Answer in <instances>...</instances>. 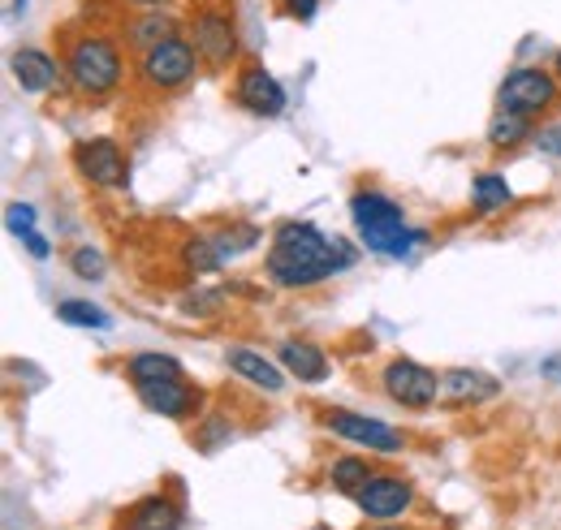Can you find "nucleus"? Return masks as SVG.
<instances>
[{
    "instance_id": "1",
    "label": "nucleus",
    "mask_w": 561,
    "mask_h": 530,
    "mask_svg": "<svg viewBox=\"0 0 561 530\" xmlns=\"http://www.w3.org/2000/svg\"><path fill=\"white\" fill-rule=\"evenodd\" d=\"M351 264H354V251L342 238H329V233H320L307 220H285L277 233H273L264 272H268V280L280 285V289H311V285L346 272Z\"/></svg>"
},
{
    "instance_id": "2",
    "label": "nucleus",
    "mask_w": 561,
    "mask_h": 530,
    "mask_svg": "<svg viewBox=\"0 0 561 530\" xmlns=\"http://www.w3.org/2000/svg\"><path fill=\"white\" fill-rule=\"evenodd\" d=\"M351 220L354 229H358V238H363V246L376 251V255H398L402 260L415 242H427L423 233L407 229L402 207L389 195H380V191H358L351 199Z\"/></svg>"
},
{
    "instance_id": "3",
    "label": "nucleus",
    "mask_w": 561,
    "mask_h": 530,
    "mask_svg": "<svg viewBox=\"0 0 561 530\" xmlns=\"http://www.w3.org/2000/svg\"><path fill=\"white\" fill-rule=\"evenodd\" d=\"M122 53L108 35H82L70 44V57H66V73L82 95H108L117 91L122 82Z\"/></svg>"
},
{
    "instance_id": "4",
    "label": "nucleus",
    "mask_w": 561,
    "mask_h": 530,
    "mask_svg": "<svg viewBox=\"0 0 561 530\" xmlns=\"http://www.w3.org/2000/svg\"><path fill=\"white\" fill-rule=\"evenodd\" d=\"M558 104V78L540 66H518L505 73L501 91H496V108H510V113H545Z\"/></svg>"
},
{
    "instance_id": "5",
    "label": "nucleus",
    "mask_w": 561,
    "mask_h": 530,
    "mask_svg": "<svg viewBox=\"0 0 561 530\" xmlns=\"http://www.w3.org/2000/svg\"><path fill=\"white\" fill-rule=\"evenodd\" d=\"M380 384H385L389 401H398V405H407V410H427L432 401L440 398V376L427 371L415 358H393V362L380 371Z\"/></svg>"
},
{
    "instance_id": "6",
    "label": "nucleus",
    "mask_w": 561,
    "mask_h": 530,
    "mask_svg": "<svg viewBox=\"0 0 561 530\" xmlns=\"http://www.w3.org/2000/svg\"><path fill=\"white\" fill-rule=\"evenodd\" d=\"M195 61H199L195 44L173 35V39H164V44H156V48L142 53L139 73L147 87H156V91H173V87H182V82L195 73Z\"/></svg>"
},
{
    "instance_id": "7",
    "label": "nucleus",
    "mask_w": 561,
    "mask_h": 530,
    "mask_svg": "<svg viewBox=\"0 0 561 530\" xmlns=\"http://www.w3.org/2000/svg\"><path fill=\"white\" fill-rule=\"evenodd\" d=\"M73 169L100 186V191H113V186H126V173H130V160L126 151L117 147V138H82L73 147Z\"/></svg>"
},
{
    "instance_id": "8",
    "label": "nucleus",
    "mask_w": 561,
    "mask_h": 530,
    "mask_svg": "<svg viewBox=\"0 0 561 530\" xmlns=\"http://www.w3.org/2000/svg\"><path fill=\"white\" fill-rule=\"evenodd\" d=\"M324 427L351 445H363L371 453H402L407 449V436L380 418H367V414H354V410H329L324 414Z\"/></svg>"
},
{
    "instance_id": "9",
    "label": "nucleus",
    "mask_w": 561,
    "mask_h": 530,
    "mask_svg": "<svg viewBox=\"0 0 561 530\" xmlns=\"http://www.w3.org/2000/svg\"><path fill=\"white\" fill-rule=\"evenodd\" d=\"M191 44H195L199 61H208L211 69H225L238 57L233 13H225V9H199L195 22H191Z\"/></svg>"
},
{
    "instance_id": "10",
    "label": "nucleus",
    "mask_w": 561,
    "mask_h": 530,
    "mask_svg": "<svg viewBox=\"0 0 561 530\" xmlns=\"http://www.w3.org/2000/svg\"><path fill=\"white\" fill-rule=\"evenodd\" d=\"M354 500H358L363 518H371V522H393V518H402V514L411 509L415 492H411V483H407L402 474H371Z\"/></svg>"
},
{
    "instance_id": "11",
    "label": "nucleus",
    "mask_w": 561,
    "mask_h": 530,
    "mask_svg": "<svg viewBox=\"0 0 561 530\" xmlns=\"http://www.w3.org/2000/svg\"><path fill=\"white\" fill-rule=\"evenodd\" d=\"M139 401L151 410V414H164V418H195L199 414V389H191L186 380H151V384H135Z\"/></svg>"
},
{
    "instance_id": "12",
    "label": "nucleus",
    "mask_w": 561,
    "mask_h": 530,
    "mask_svg": "<svg viewBox=\"0 0 561 530\" xmlns=\"http://www.w3.org/2000/svg\"><path fill=\"white\" fill-rule=\"evenodd\" d=\"M238 104L251 108L255 117H277L285 108V91H280V82L268 69L251 61V66L238 69Z\"/></svg>"
},
{
    "instance_id": "13",
    "label": "nucleus",
    "mask_w": 561,
    "mask_h": 530,
    "mask_svg": "<svg viewBox=\"0 0 561 530\" xmlns=\"http://www.w3.org/2000/svg\"><path fill=\"white\" fill-rule=\"evenodd\" d=\"M277 358H280V367H285L294 380H302V384L329 380V358H324V349L311 345V341H285L277 349Z\"/></svg>"
},
{
    "instance_id": "14",
    "label": "nucleus",
    "mask_w": 561,
    "mask_h": 530,
    "mask_svg": "<svg viewBox=\"0 0 561 530\" xmlns=\"http://www.w3.org/2000/svg\"><path fill=\"white\" fill-rule=\"evenodd\" d=\"M501 393V384L484 371H445L440 376V401L445 405H476Z\"/></svg>"
},
{
    "instance_id": "15",
    "label": "nucleus",
    "mask_w": 561,
    "mask_h": 530,
    "mask_svg": "<svg viewBox=\"0 0 561 530\" xmlns=\"http://www.w3.org/2000/svg\"><path fill=\"white\" fill-rule=\"evenodd\" d=\"M122 530H182V509L169 496H142L122 514Z\"/></svg>"
},
{
    "instance_id": "16",
    "label": "nucleus",
    "mask_w": 561,
    "mask_h": 530,
    "mask_svg": "<svg viewBox=\"0 0 561 530\" xmlns=\"http://www.w3.org/2000/svg\"><path fill=\"white\" fill-rule=\"evenodd\" d=\"M13 78H18V87L22 91H31V95H39V91H53L57 87V78H61V69L57 61L48 57V53H39V48H22V53H13Z\"/></svg>"
},
{
    "instance_id": "17",
    "label": "nucleus",
    "mask_w": 561,
    "mask_h": 530,
    "mask_svg": "<svg viewBox=\"0 0 561 530\" xmlns=\"http://www.w3.org/2000/svg\"><path fill=\"white\" fill-rule=\"evenodd\" d=\"M225 362L247 380V384H255V389H264V393H280L285 389V376H280L277 362H268L264 354H251V349H229L225 354Z\"/></svg>"
},
{
    "instance_id": "18",
    "label": "nucleus",
    "mask_w": 561,
    "mask_h": 530,
    "mask_svg": "<svg viewBox=\"0 0 561 530\" xmlns=\"http://www.w3.org/2000/svg\"><path fill=\"white\" fill-rule=\"evenodd\" d=\"M126 376L130 384H151V380H186L182 376V362L169 358V354H135L126 362Z\"/></svg>"
},
{
    "instance_id": "19",
    "label": "nucleus",
    "mask_w": 561,
    "mask_h": 530,
    "mask_svg": "<svg viewBox=\"0 0 561 530\" xmlns=\"http://www.w3.org/2000/svg\"><path fill=\"white\" fill-rule=\"evenodd\" d=\"M523 138H536V134H531V117H527V113L496 108V117L489 122V142H492V147H518Z\"/></svg>"
},
{
    "instance_id": "20",
    "label": "nucleus",
    "mask_w": 561,
    "mask_h": 530,
    "mask_svg": "<svg viewBox=\"0 0 561 530\" xmlns=\"http://www.w3.org/2000/svg\"><path fill=\"white\" fill-rule=\"evenodd\" d=\"M225 260H229V255H225L220 238H191V242L182 246V264L191 267V272H216Z\"/></svg>"
},
{
    "instance_id": "21",
    "label": "nucleus",
    "mask_w": 561,
    "mask_h": 530,
    "mask_svg": "<svg viewBox=\"0 0 561 530\" xmlns=\"http://www.w3.org/2000/svg\"><path fill=\"white\" fill-rule=\"evenodd\" d=\"M371 474H376V470L363 462V458H337L333 470H329V483H333L337 492H346V496H358Z\"/></svg>"
},
{
    "instance_id": "22",
    "label": "nucleus",
    "mask_w": 561,
    "mask_h": 530,
    "mask_svg": "<svg viewBox=\"0 0 561 530\" xmlns=\"http://www.w3.org/2000/svg\"><path fill=\"white\" fill-rule=\"evenodd\" d=\"M57 320H61V324H73V329H108V324H113V315H104L95 302H78V298H66V302L57 307Z\"/></svg>"
},
{
    "instance_id": "23",
    "label": "nucleus",
    "mask_w": 561,
    "mask_h": 530,
    "mask_svg": "<svg viewBox=\"0 0 561 530\" xmlns=\"http://www.w3.org/2000/svg\"><path fill=\"white\" fill-rule=\"evenodd\" d=\"M471 195H476V207L480 211H501V207H510V186H505V177H496V173H480L476 182H471Z\"/></svg>"
},
{
    "instance_id": "24",
    "label": "nucleus",
    "mask_w": 561,
    "mask_h": 530,
    "mask_svg": "<svg viewBox=\"0 0 561 530\" xmlns=\"http://www.w3.org/2000/svg\"><path fill=\"white\" fill-rule=\"evenodd\" d=\"M130 39H135L139 48H156V44L173 39V22H169V18H160V13H151V18H142V22L130 26Z\"/></svg>"
},
{
    "instance_id": "25",
    "label": "nucleus",
    "mask_w": 561,
    "mask_h": 530,
    "mask_svg": "<svg viewBox=\"0 0 561 530\" xmlns=\"http://www.w3.org/2000/svg\"><path fill=\"white\" fill-rule=\"evenodd\" d=\"M70 267L82 276V280H104V255L91 251V246H78L70 255Z\"/></svg>"
},
{
    "instance_id": "26",
    "label": "nucleus",
    "mask_w": 561,
    "mask_h": 530,
    "mask_svg": "<svg viewBox=\"0 0 561 530\" xmlns=\"http://www.w3.org/2000/svg\"><path fill=\"white\" fill-rule=\"evenodd\" d=\"M9 233L13 238L35 233V207L31 203H9Z\"/></svg>"
},
{
    "instance_id": "27",
    "label": "nucleus",
    "mask_w": 561,
    "mask_h": 530,
    "mask_svg": "<svg viewBox=\"0 0 561 530\" xmlns=\"http://www.w3.org/2000/svg\"><path fill=\"white\" fill-rule=\"evenodd\" d=\"M316 4H320V0H280V9H285L289 18H298V22H307V18L316 13Z\"/></svg>"
},
{
    "instance_id": "28",
    "label": "nucleus",
    "mask_w": 561,
    "mask_h": 530,
    "mask_svg": "<svg viewBox=\"0 0 561 530\" xmlns=\"http://www.w3.org/2000/svg\"><path fill=\"white\" fill-rule=\"evenodd\" d=\"M536 142H540V151H549V155H558V160H561V126L540 130V134H536Z\"/></svg>"
},
{
    "instance_id": "29",
    "label": "nucleus",
    "mask_w": 561,
    "mask_h": 530,
    "mask_svg": "<svg viewBox=\"0 0 561 530\" xmlns=\"http://www.w3.org/2000/svg\"><path fill=\"white\" fill-rule=\"evenodd\" d=\"M22 246H26L35 260H48V242H44V233H26V238H22Z\"/></svg>"
},
{
    "instance_id": "30",
    "label": "nucleus",
    "mask_w": 561,
    "mask_h": 530,
    "mask_svg": "<svg viewBox=\"0 0 561 530\" xmlns=\"http://www.w3.org/2000/svg\"><path fill=\"white\" fill-rule=\"evenodd\" d=\"M130 4H142V9H156V4H164V0H130Z\"/></svg>"
},
{
    "instance_id": "31",
    "label": "nucleus",
    "mask_w": 561,
    "mask_h": 530,
    "mask_svg": "<svg viewBox=\"0 0 561 530\" xmlns=\"http://www.w3.org/2000/svg\"><path fill=\"white\" fill-rule=\"evenodd\" d=\"M376 530H407V527H376Z\"/></svg>"
},
{
    "instance_id": "32",
    "label": "nucleus",
    "mask_w": 561,
    "mask_h": 530,
    "mask_svg": "<svg viewBox=\"0 0 561 530\" xmlns=\"http://www.w3.org/2000/svg\"><path fill=\"white\" fill-rule=\"evenodd\" d=\"M558 73H561V53H558Z\"/></svg>"
},
{
    "instance_id": "33",
    "label": "nucleus",
    "mask_w": 561,
    "mask_h": 530,
    "mask_svg": "<svg viewBox=\"0 0 561 530\" xmlns=\"http://www.w3.org/2000/svg\"><path fill=\"white\" fill-rule=\"evenodd\" d=\"M316 530H329V527H316Z\"/></svg>"
}]
</instances>
